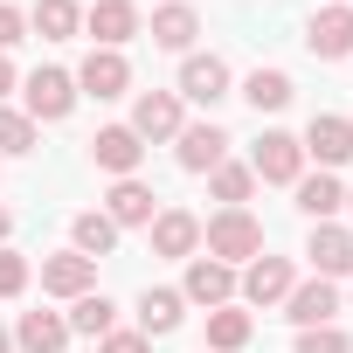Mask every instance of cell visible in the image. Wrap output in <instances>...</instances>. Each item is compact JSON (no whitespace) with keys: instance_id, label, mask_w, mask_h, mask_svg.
I'll list each match as a JSON object with an SVG mask.
<instances>
[{"instance_id":"cell-1","label":"cell","mask_w":353,"mask_h":353,"mask_svg":"<svg viewBox=\"0 0 353 353\" xmlns=\"http://www.w3.org/2000/svg\"><path fill=\"white\" fill-rule=\"evenodd\" d=\"M201 256H215V263H250V256H263V222L250 215V208H222L215 222H201Z\"/></svg>"},{"instance_id":"cell-2","label":"cell","mask_w":353,"mask_h":353,"mask_svg":"<svg viewBox=\"0 0 353 353\" xmlns=\"http://www.w3.org/2000/svg\"><path fill=\"white\" fill-rule=\"evenodd\" d=\"M250 173L270 181V188H298V181H305V145H298L291 132H263L256 152H250Z\"/></svg>"},{"instance_id":"cell-3","label":"cell","mask_w":353,"mask_h":353,"mask_svg":"<svg viewBox=\"0 0 353 353\" xmlns=\"http://www.w3.org/2000/svg\"><path fill=\"white\" fill-rule=\"evenodd\" d=\"M21 97H28L21 111H28L35 125H56V118L77 111V77H70V70H35V77L21 83Z\"/></svg>"},{"instance_id":"cell-4","label":"cell","mask_w":353,"mask_h":353,"mask_svg":"<svg viewBox=\"0 0 353 353\" xmlns=\"http://www.w3.org/2000/svg\"><path fill=\"white\" fill-rule=\"evenodd\" d=\"M125 90H132V63H125V49H90L83 70H77V97L111 104V97H125Z\"/></svg>"},{"instance_id":"cell-5","label":"cell","mask_w":353,"mask_h":353,"mask_svg":"<svg viewBox=\"0 0 353 353\" xmlns=\"http://www.w3.org/2000/svg\"><path fill=\"white\" fill-rule=\"evenodd\" d=\"M291 284H298L291 256H250V263H243V277H236L243 305H284V298H291Z\"/></svg>"},{"instance_id":"cell-6","label":"cell","mask_w":353,"mask_h":353,"mask_svg":"<svg viewBox=\"0 0 353 353\" xmlns=\"http://www.w3.org/2000/svg\"><path fill=\"white\" fill-rule=\"evenodd\" d=\"M305 159H319V173H332V166H346L353 159V118H339V111H319L312 125H305Z\"/></svg>"},{"instance_id":"cell-7","label":"cell","mask_w":353,"mask_h":353,"mask_svg":"<svg viewBox=\"0 0 353 353\" xmlns=\"http://www.w3.org/2000/svg\"><path fill=\"white\" fill-rule=\"evenodd\" d=\"M145 229H152V256H181V263L201 256V215H188V208H159Z\"/></svg>"},{"instance_id":"cell-8","label":"cell","mask_w":353,"mask_h":353,"mask_svg":"<svg viewBox=\"0 0 353 353\" xmlns=\"http://www.w3.org/2000/svg\"><path fill=\"white\" fill-rule=\"evenodd\" d=\"M181 97L173 90H139V104H132V132L145 139V145H159V139H181Z\"/></svg>"},{"instance_id":"cell-9","label":"cell","mask_w":353,"mask_h":353,"mask_svg":"<svg viewBox=\"0 0 353 353\" xmlns=\"http://www.w3.org/2000/svg\"><path fill=\"white\" fill-rule=\"evenodd\" d=\"M305 49L319 63H346L353 56V8H319L312 28H305Z\"/></svg>"},{"instance_id":"cell-10","label":"cell","mask_w":353,"mask_h":353,"mask_svg":"<svg viewBox=\"0 0 353 353\" xmlns=\"http://www.w3.org/2000/svg\"><path fill=\"white\" fill-rule=\"evenodd\" d=\"M173 159H181L188 173H215L229 159V132L222 125H181V139H173Z\"/></svg>"},{"instance_id":"cell-11","label":"cell","mask_w":353,"mask_h":353,"mask_svg":"<svg viewBox=\"0 0 353 353\" xmlns=\"http://www.w3.org/2000/svg\"><path fill=\"white\" fill-rule=\"evenodd\" d=\"M104 215H111L118 229H145V222L159 215V194L139 181V173H125V181H111V194H104Z\"/></svg>"},{"instance_id":"cell-12","label":"cell","mask_w":353,"mask_h":353,"mask_svg":"<svg viewBox=\"0 0 353 353\" xmlns=\"http://www.w3.org/2000/svg\"><path fill=\"white\" fill-rule=\"evenodd\" d=\"M181 104H222L229 97V63L222 56H188L181 63V90H173Z\"/></svg>"},{"instance_id":"cell-13","label":"cell","mask_w":353,"mask_h":353,"mask_svg":"<svg viewBox=\"0 0 353 353\" xmlns=\"http://www.w3.org/2000/svg\"><path fill=\"white\" fill-rule=\"evenodd\" d=\"M181 298L215 312V305H229V298H236V270H229V263H215V256H188V284H181Z\"/></svg>"},{"instance_id":"cell-14","label":"cell","mask_w":353,"mask_h":353,"mask_svg":"<svg viewBox=\"0 0 353 353\" xmlns=\"http://www.w3.org/2000/svg\"><path fill=\"white\" fill-rule=\"evenodd\" d=\"M332 312H339V284H325V277H312V284H291V298H284V319H291L298 332H312V325H332Z\"/></svg>"},{"instance_id":"cell-15","label":"cell","mask_w":353,"mask_h":353,"mask_svg":"<svg viewBox=\"0 0 353 353\" xmlns=\"http://www.w3.org/2000/svg\"><path fill=\"white\" fill-rule=\"evenodd\" d=\"M305 256H312V270H319L325 284H339V277L353 270V236H346L339 222H312V243H305Z\"/></svg>"},{"instance_id":"cell-16","label":"cell","mask_w":353,"mask_h":353,"mask_svg":"<svg viewBox=\"0 0 353 353\" xmlns=\"http://www.w3.org/2000/svg\"><path fill=\"white\" fill-rule=\"evenodd\" d=\"M83 35H97V49H125L139 35V8H132V0H90Z\"/></svg>"},{"instance_id":"cell-17","label":"cell","mask_w":353,"mask_h":353,"mask_svg":"<svg viewBox=\"0 0 353 353\" xmlns=\"http://www.w3.org/2000/svg\"><path fill=\"white\" fill-rule=\"evenodd\" d=\"M90 159H97L104 173H118V181H125V173H139V159H145V139H139L132 125H104V132L90 139Z\"/></svg>"},{"instance_id":"cell-18","label":"cell","mask_w":353,"mask_h":353,"mask_svg":"<svg viewBox=\"0 0 353 353\" xmlns=\"http://www.w3.org/2000/svg\"><path fill=\"white\" fill-rule=\"evenodd\" d=\"M42 291H49V298H83V291H97V263L77 256V250L42 256Z\"/></svg>"},{"instance_id":"cell-19","label":"cell","mask_w":353,"mask_h":353,"mask_svg":"<svg viewBox=\"0 0 353 353\" xmlns=\"http://www.w3.org/2000/svg\"><path fill=\"white\" fill-rule=\"evenodd\" d=\"M194 35H201V14L188 8V0H166V8H152V42H159V49L194 56Z\"/></svg>"},{"instance_id":"cell-20","label":"cell","mask_w":353,"mask_h":353,"mask_svg":"<svg viewBox=\"0 0 353 353\" xmlns=\"http://www.w3.org/2000/svg\"><path fill=\"white\" fill-rule=\"evenodd\" d=\"M14 346H21V353H70V319H63V312H21Z\"/></svg>"},{"instance_id":"cell-21","label":"cell","mask_w":353,"mask_h":353,"mask_svg":"<svg viewBox=\"0 0 353 353\" xmlns=\"http://www.w3.org/2000/svg\"><path fill=\"white\" fill-rule=\"evenodd\" d=\"M28 28H35L42 42H70V35H83V8H77V0H35V8H28Z\"/></svg>"},{"instance_id":"cell-22","label":"cell","mask_w":353,"mask_h":353,"mask_svg":"<svg viewBox=\"0 0 353 353\" xmlns=\"http://www.w3.org/2000/svg\"><path fill=\"white\" fill-rule=\"evenodd\" d=\"M63 319H70V339H77V332H83V339H104V332L118 325V305H111L104 291H83V298H70Z\"/></svg>"},{"instance_id":"cell-23","label":"cell","mask_w":353,"mask_h":353,"mask_svg":"<svg viewBox=\"0 0 353 353\" xmlns=\"http://www.w3.org/2000/svg\"><path fill=\"white\" fill-rule=\"evenodd\" d=\"M181 319H188V298H181V291H145V298H139V332H145V339H166Z\"/></svg>"},{"instance_id":"cell-24","label":"cell","mask_w":353,"mask_h":353,"mask_svg":"<svg viewBox=\"0 0 353 353\" xmlns=\"http://www.w3.org/2000/svg\"><path fill=\"white\" fill-rule=\"evenodd\" d=\"M346 208V188L332 181V173H312V181H298V215L305 222H332Z\"/></svg>"},{"instance_id":"cell-25","label":"cell","mask_w":353,"mask_h":353,"mask_svg":"<svg viewBox=\"0 0 353 353\" xmlns=\"http://www.w3.org/2000/svg\"><path fill=\"white\" fill-rule=\"evenodd\" d=\"M70 250H77V256H90V263H97V256H111V250H118V222H111V215H97V208H90V215H77V222H70Z\"/></svg>"},{"instance_id":"cell-26","label":"cell","mask_w":353,"mask_h":353,"mask_svg":"<svg viewBox=\"0 0 353 353\" xmlns=\"http://www.w3.org/2000/svg\"><path fill=\"white\" fill-rule=\"evenodd\" d=\"M250 332H256V325H250L243 305H215V312H208V353H243Z\"/></svg>"},{"instance_id":"cell-27","label":"cell","mask_w":353,"mask_h":353,"mask_svg":"<svg viewBox=\"0 0 353 353\" xmlns=\"http://www.w3.org/2000/svg\"><path fill=\"white\" fill-rule=\"evenodd\" d=\"M243 97H250L256 111H284V104H291V77H284V70H250Z\"/></svg>"},{"instance_id":"cell-28","label":"cell","mask_w":353,"mask_h":353,"mask_svg":"<svg viewBox=\"0 0 353 353\" xmlns=\"http://www.w3.org/2000/svg\"><path fill=\"white\" fill-rule=\"evenodd\" d=\"M208 188H215V201H222V208H243V201H250V188H256V173H250V166H236V159H222V166L208 173Z\"/></svg>"},{"instance_id":"cell-29","label":"cell","mask_w":353,"mask_h":353,"mask_svg":"<svg viewBox=\"0 0 353 353\" xmlns=\"http://www.w3.org/2000/svg\"><path fill=\"white\" fill-rule=\"evenodd\" d=\"M21 152H35V118L0 104V159H21Z\"/></svg>"},{"instance_id":"cell-30","label":"cell","mask_w":353,"mask_h":353,"mask_svg":"<svg viewBox=\"0 0 353 353\" xmlns=\"http://www.w3.org/2000/svg\"><path fill=\"white\" fill-rule=\"evenodd\" d=\"M28 277H35V263H28L21 250H0V298H21Z\"/></svg>"},{"instance_id":"cell-31","label":"cell","mask_w":353,"mask_h":353,"mask_svg":"<svg viewBox=\"0 0 353 353\" xmlns=\"http://www.w3.org/2000/svg\"><path fill=\"white\" fill-rule=\"evenodd\" d=\"M298 353H353V339L339 325H312V332H298Z\"/></svg>"},{"instance_id":"cell-32","label":"cell","mask_w":353,"mask_h":353,"mask_svg":"<svg viewBox=\"0 0 353 353\" xmlns=\"http://www.w3.org/2000/svg\"><path fill=\"white\" fill-rule=\"evenodd\" d=\"M97 353H152V339H145V332H118V325H111V332L97 339Z\"/></svg>"},{"instance_id":"cell-33","label":"cell","mask_w":353,"mask_h":353,"mask_svg":"<svg viewBox=\"0 0 353 353\" xmlns=\"http://www.w3.org/2000/svg\"><path fill=\"white\" fill-rule=\"evenodd\" d=\"M21 35H28V14H21V8H8V0H0V56H8V49H14Z\"/></svg>"},{"instance_id":"cell-34","label":"cell","mask_w":353,"mask_h":353,"mask_svg":"<svg viewBox=\"0 0 353 353\" xmlns=\"http://www.w3.org/2000/svg\"><path fill=\"white\" fill-rule=\"evenodd\" d=\"M8 236H14V208L0 201V250H8Z\"/></svg>"},{"instance_id":"cell-35","label":"cell","mask_w":353,"mask_h":353,"mask_svg":"<svg viewBox=\"0 0 353 353\" xmlns=\"http://www.w3.org/2000/svg\"><path fill=\"white\" fill-rule=\"evenodd\" d=\"M8 90H14V63L0 56V104H8Z\"/></svg>"},{"instance_id":"cell-36","label":"cell","mask_w":353,"mask_h":353,"mask_svg":"<svg viewBox=\"0 0 353 353\" xmlns=\"http://www.w3.org/2000/svg\"><path fill=\"white\" fill-rule=\"evenodd\" d=\"M0 353H14V332H8V325H0Z\"/></svg>"},{"instance_id":"cell-37","label":"cell","mask_w":353,"mask_h":353,"mask_svg":"<svg viewBox=\"0 0 353 353\" xmlns=\"http://www.w3.org/2000/svg\"><path fill=\"white\" fill-rule=\"evenodd\" d=\"M346 208H353V188H346Z\"/></svg>"}]
</instances>
